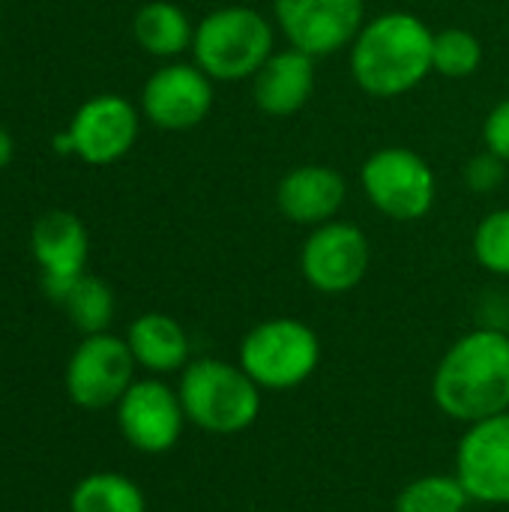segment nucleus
I'll list each match as a JSON object with an SVG mask.
<instances>
[{
	"label": "nucleus",
	"instance_id": "b1692460",
	"mask_svg": "<svg viewBox=\"0 0 509 512\" xmlns=\"http://www.w3.org/2000/svg\"><path fill=\"white\" fill-rule=\"evenodd\" d=\"M507 165L501 156H495L492 150L486 153H477L468 165H465V183L471 192L477 195H489L495 192L504 180H507Z\"/></svg>",
	"mask_w": 509,
	"mask_h": 512
},
{
	"label": "nucleus",
	"instance_id": "f8f14e48",
	"mask_svg": "<svg viewBox=\"0 0 509 512\" xmlns=\"http://www.w3.org/2000/svg\"><path fill=\"white\" fill-rule=\"evenodd\" d=\"M186 423L180 393L159 378L135 381L117 402V426L126 444L147 456L174 450Z\"/></svg>",
	"mask_w": 509,
	"mask_h": 512
},
{
	"label": "nucleus",
	"instance_id": "423d86ee",
	"mask_svg": "<svg viewBox=\"0 0 509 512\" xmlns=\"http://www.w3.org/2000/svg\"><path fill=\"white\" fill-rule=\"evenodd\" d=\"M363 192L378 213L396 222H417L435 207L438 183L429 162L408 147H381L363 165Z\"/></svg>",
	"mask_w": 509,
	"mask_h": 512
},
{
	"label": "nucleus",
	"instance_id": "412c9836",
	"mask_svg": "<svg viewBox=\"0 0 509 512\" xmlns=\"http://www.w3.org/2000/svg\"><path fill=\"white\" fill-rule=\"evenodd\" d=\"M72 324L84 333V336H93V333H108V324L114 318V294L111 288L96 279V276H81L72 291L66 294L63 300Z\"/></svg>",
	"mask_w": 509,
	"mask_h": 512
},
{
	"label": "nucleus",
	"instance_id": "a211bd4d",
	"mask_svg": "<svg viewBox=\"0 0 509 512\" xmlns=\"http://www.w3.org/2000/svg\"><path fill=\"white\" fill-rule=\"evenodd\" d=\"M132 33L138 45L153 57H177L192 48L195 27L189 15L171 0H150L138 9L132 21Z\"/></svg>",
	"mask_w": 509,
	"mask_h": 512
},
{
	"label": "nucleus",
	"instance_id": "9d476101",
	"mask_svg": "<svg viewBox=\"0 0 509 512\" xmlns=\"http://www.w3.org/2000/svg\"><path fill=\"white\" fill-rule=\"evenodd\" d=\"M453 474L471 504L509 507V411L465 426Z\"/></svg>",
	"mask_w": 509,
	"mask_h": 512
},
{
	"label": "nucleus",
	"instance_id": "5701e85b",
	"mask_svg": "<svg viewBox=\"0 0 509 512\" xmlns=\"http://www.w3.org/2000/svg\"><path fill=\"white\" fill-rule=\"evenodd\" d=\"M474 258L492 276H509V207L492 210L474 231Z\"/></svg>",
	"mask_w": 509,
	"mask_h": 512
},
{
	"label": "nucleus",
	"instance_id": "2eb2a0df",
	"mask_svg": "<svg viewBox=\"0 0 509 512\" xmlns=\"http://www.w3.org/2000/svg\"><path fill=\"white\" fill-rule=\"evenodd\" d=\"M348 198L345 180L330 165H300L276 186V207L294 225L318 228L333 222Z\"/></svg>",
	"mask_w": 509,
	"mask_h": 512
},
{
	"label": "nucleus",
	"instance_id": "4be33fe9",
	"mask_svg": "<svg viewBox=\"0 0 509 512\" xmlns=\"http://www.w3.org/2000/svg\"><path fill=\"white\" fill-rule=\"evenodd\" d=\"M483 63V45L471 30L447 27L435 33L432 45V72L444 78H468Z\"/></svg>",
	"mask_w": 509,
	"mask_h": 512
},
{
	"label": "nucleus",
	"instance_id": "20e7f679",
	"mask_svg": "<svg viewBox=\"0 0 509 512\" xmlns=\"http://www.w3.org/2000/svg\"><path fill=\"white\" fill-rule=\"evenodd\" d=\"M192 51L213 81L255 78L273 54V24L252 6H222L198 21Z\"/></svg>",
	"mask_w": 509,
	"mask_h": 512
},
{
	"label": "nucleus",
	"instance_id": "39448f33",
	"mask_svg": "<svg viewBox=\"0 0 509 512\" xmlns=\"http://www.w3.org/2000/svg\"><path fill=\"white\" fill-rule=\"evenodd\" d=\"M237 363L267 393L297 390L321 366V339L300 318H267L243 336Z\"/></svg>",
	"mask_w": 509,
	"mask_h": 512
},
{
	"label": "nucleus",
	"instance_id": "aec40b11",
	"mask_svg": "<svg viewBox=\"0 0 509 512\" xmlns=\"http://www.w3.org/2000/svg\"><path fill=\"white\" fill-rule=\"evenodd\" d=\"M471 498L456 474H426L402 486L393 512H465Z\"/></svg>",
	"mask_w": 509,
	"mask_h": 512
},
{
	"label": "nucleus",
	"instance_id": "f3484780",
	"mask_svg": "<svg viewBox=\"0 0 509 512\" xmlns=\"http://www.w3.org/2000/svg\"><path fill=\"white\" fill-rule=\"evenodd\" d=\"M126 342H129L135 363L141 369H147L150 375L183 372L192 363L189 360L192 342H189L183 324L162 312H147V315L135 318L129 324Z\"/></svg>",
	"mask_w": 509,
	"mask_h": 512
},
{
	"label": "nucleus",
	"instance_id": "7ed1b4c3",
	"mask_svg": "<svg viewBox=\"0 0 509 512\" xmlns=\"http://www.w3.org/2000/svg\"><path fill=\"white\" fill-rule=\"evenodd\" d=\"M186 420L207 435H240L261 417L264 390L240 363L198 357L180 372L177 384Z\"/></svg>",
	"mask_w": 509,
	"mask_h": 512
},
{
	"label": "nucleus",
	"instance_id": "6e6552de",
	"mask_svg": "<svg viewBox=\"0 0 509 512\" xmlns=\"http://www.w3.org/2000/svg\"><path fill=\"white\" fill-rule=\"evenodd\" d=\"M138 138V111L129 99L102 93L87 99L66 135L54 138L57 153H75L90 165H111L132 150Z\"/></svg>",
	"mask_w": 509,
	"mask_h": 512
},
{
	"label": "nucleus",
	"instance_id": "393cba45",
	"mask_svg": "<svg viewBox=\"0 0 509 512\" xmlns=\"http://www.w3.org/2000/svg\"><path fill=\"white\" fill-rule=\"evenodd\" d=\"M483 144L486 150H492L495 156L509 162V96L489 111L483 123Z\"/></svg>",
	"mask_w": 509,
	"mask_h": 512
},
{
	"label": "nucleus",
	"instance_id": "f257e3e1",
	"mask_svg": "<svg viewBox=\"0 0 509 512\" xmlns=\"http://www.w3.org/2000/svg\"><path fill=\"white\" fill-rule=\"evenodd\" d=\"M435 408L462 423H480L509 411V333L504 327H477L459 336L432 375Z\"/></svg>",
	"mask_w": 509,
	"mask_h": 512
},
{
	"label": "nucleus",
	"instance_id": "ddd939ff",
	"mask_svg": "<svg viewBox=\"0 0 509 512\" xmlns=\"http://www.w3.org/2000/svg\"><path fill=\"white\" fill-rule=\"evenodd\" d=\"M144 117L168 132L198 126L213 108V78L192 63H168L156 69L141 90Z\"/></svg>",
	"mask_w": 509,
	"mask_h": 512
},
{
	"label": "nucleus",
	"instance_id": "1a4fd4ad",
	"mask_svg": "<svg viewBox=\"0 0 509 512\" xmlns=\"http://www.w3.org/2000/svg\"><path fill=\"white\" fill-rule=\"evenodd\" d=\"M369 240L351 222H324L312 228L300 249V273L318 294H348L369 273Z\"/></svg>",
	"mask_w": 509,
	"mask_h": 512
},
{
	"label": "nucleus",
	"instance_id": "9b49d317",
	"mask_svg": "<svg viewBox=\"0 0 509 512\" xmlns=\"http://www.w3.org/2000/svg\"><path fill=\"white\" fill-rule=\"evenodd\" d=\"M276 24L291 48L327 57L351 45L366 24L363 0H273Z\"/></svg>",
	"mask_w": 509,
	"mask_h": 512
},
{
	"label": "nucleus",
	"instance_id": "f03ea898",
	"mask_svg": "<svg viewBox=\"0 0 509 512\" xmlns=\"http://www.w3.org/2000/svg\"><path fill=\"white\" fill-rule=\"evenodd\" d=\"M435 33L411 12H384L366 21L351 42V75L378 99L414 90L432 72Z\"/></svg>",
	"mask_w": 509,
	"mask_h": 512
},
{
	"label": "nucleus",
	"instance_id": "4468645a",
	"mask_svg": "<svg viewBox=\"0 0 509 512\" xmlns=\"http://www.w3.org/2000/svg\"><path fill=\"white\" fill-rule=\"evenodd\" d=\"M30 249L42 267V288L54 303H63L72 285L84 276L87 264V228L69 210H48L33 222Z\"/></svg>",
	"mask_w": 509,
	"mask_h": 512
},
{
	"label": "nucleus",
	"instance_id": "0eeeda50",
	"mask_svg": "<svg viewBox=\"0 0 509 512\" xmlns=\"http://www.w3.org/2000/svg\"><path fill=\"white\" fill-rule=\"evenodd\" d=\"M135 366L126 339L111 333L84 336L66 366V393L78 408H111L135 384Z\"/></svg>",
	"mask_w": 509,
	"mask_h": 512
},
{
	"label": "nucleus",
	"instance_id": "a878e982",
	"mask_svg": "<svg viewBox=\"0 0 509 512\" xmlns=\"http://www.w3.org/2000/svg\"><path fill=\"white\" fill-rule=\"evenodd\" d=\"M12 153H15V144H12V135L0 126V171L12 162Z\"/></svg>",
	"mask_w": 509,
	"mask_h": 512
},
{
	"label": "nucleus",
	"instance_id": "dca6fc26",
	"mask_svg": "<svg viewBox=\"0 0 509 512\" xmlns=\"http://www.w3.org/2000/svg\"><path fill=\"white\" fill-rule=\"evenodd\" d=\"M315 90V57L300 48L273 51L252 78L255 105L270 117L297 114Z\"/></svg>",
	"mask_w": 509,
	"mask_h": 512
},
{
	"label": "nucleus",
	"instance_id": "6ab92c4d",
	"mask_svg": "<svg viewBox=\"0 0 509 512\" xmlns=\"http://www.w3.org/2000/svg\"><path fill=\"white\" fill-rule=\"evenodd\" d=\"M72 512H147L141 486L123 474L99 471L84 477L69 498Z\"/></svg>",
	"mask_w": 509,
	"mask_h": 512
}]
</instances>
